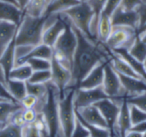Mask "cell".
Here are the masks:
<instances>
[{
    "mask_svg": "<svg viewBox=\"0 0 146 137\" xmlns=\"http://www.w3.org/2000/svg\"><path fill=\"white\" fill-rule=\"evenodd\" d=\"M51 0H29L24 12L35 17L43 16Z\"/></svg>",
    "mask_w": 146,
    "mask_h": 137,
    "instance_id": "cell-28",
    "label": "cell"
},
{
    "mask_svg": "<svg viewBox=\"0 0 146 137\" xmlns=\"http://www.w3.org/2000/svg\"><path fill=\"white\" fill-rule=\"evenodd\" d=\"M53 55H54L53 48L47 45H44V44L41 43V44L36 45V46L33 47V49L30 51V52L26 57H24L21 60H20L19 62H17L15 63V66L24 64V63H26V61L27 59L33 58V57L43 58V59H47V60L51 61V59L53 57Z\"/></svg>",
    "mask_w": 146,
    "mask_h": 137,
    "instance_id": "cell-22",
    "label": "cell"
},
{
    "mask_svg": "<svg viewBox=\"0 0 146 137\" xmlns=\"http://www.w3.org/2000/svg\"><path fill=\"white\" fill-rule=\"evenodd\" d=\"M146 31V23L145 25H143L141 27H139V29H138V34H140L141 33H143V32H145Z\"/></svg>",
    "mask_w": 146,
    "mask_h": 137,
    "instance_id": "cell-53",
    "label": "cell"
},
{
    "mask_svg": "<svg viewBox=\"0 0 146 137\" xmlns=\"http://www.w3.org/2000/svg\"><path fill=\"white\" fill-rule=\"evenodd\" d=\"M139 37L140 38V39H141L142 41H144L145 43H146V31L141 33L140 34H139Z\"/></svg>",
    "mask_w": 146,
    "mask_h": 137,
    "instance_id": "cell-52",
    "label": "cell"
},
{
    "mask_svg": "<svg viewBox=\"0 0 146 137\" xmlns=\"http://www.w3.org/2000/svg\"><path fill=\"white\" fill-rule=\"evenodd\" d=\"M75 89L76 88H68L63 96L59 98L58 100V116L62 137L71 136L77 120L74 103Z\"/></svg>",
    "mask_w": 146,
    "mask_h": 137,
    "instance_id": "cell-5",
    "label": "cell"
},
{
    "mask_svg": "<svg viewBox=\"0 0 146 137\" xmlns=\"http://www.w3.org/2000/svg\"><path fill=\"white\" fill-rule=\"evenodd\" d=\"M121 104L110 98H106L99 100L94 106L99 110L102 116L104 117L108 129L110 130L111 137H119L117 133V119L120 113Z\"/></svg>",
    "mask_w": 146,
    "mask_h": 137,
    "instance_id": "cell-9",
    "label": "cell"
},
{
    "mask_svg": "<svg viewBox=\"0 0 146 137\" xmlns=\"http://www.w3.org/2000/svg\"><path fill=\"white\" fill-rule=\"evenodd\" d=\"M136 11L138 13L139 20V28L146 23V3H142L137 8Z\"/></svg>",
    "mask_w": 146,
    "mask_h": 137,
    "instance_id": "cell-47",
    "label": "cell"
},
{
    "mask_svg": "<svg viewBox=\"0 0 146 137\" xmlns=\"http://www.w3.org/2000/svg\"><path fill=\"white\" fill-rule=\"evenodd\" d=\"M144 65H145V71H146V59H145V61L144 62Z\"/></svg>",
    "mask_w": 146,
    "mask_h": 137,
    "instance_id": "cell-56",
    "label": "cell"
},
{
    "mask_svg": "<svg viewBox=\"0 0 146 137\" xmlns=\"http://www.w3.org/2000/svg\"><path fill=\"white\" fill-rule=\"evenodd\" d=\"M131 130H133V131L139 132L140 134H144L145 132H146V121H144V122H141V123H139L137 124L133 125Z\"/></svg>",
    "mask_w": 146,
    "mask_h": 137,
    "instance_id": "cell-48",
    "label": "cell"
},
{
    "mask_svg": "<svg viewBox=\"0 0 146 137\" xmlns=\"http://www.w3.org/2000/svg\"><path fill=\"white\" fill-rule=\"evenodd\" d=\"M26 63L31 67L33 71L50 70L51 67V61L43 58H29L26 61Z\"/></svg>",
    "mask_w": 146,
    "mask_h": 137,
    "instance_id": "cell-34",
    "label": "cell"
},
{
    "mask_svg": "<svg viewBox=\"0 0 146 137\" xmlns=\"http://www.w3.org/2000/svg\"><path fill=\"white\" fill-rule=\"evenodd\" d=\"M112 51L119 54L124 60H126L129 63V65L133 69V70L141 78H143L145 81H146V71L143 62L138 60L137 58H135L132 55H130V53L128 52V50H126V49H118V50H115V51Z\"/></svg>",
    "mask_w": 146,
    "mask_h": 137,
    "instance_id": "cell-25",
    "label": "cell"
},
{
    "mask_svg": "<svg viewBox=\"0 0 146 137\" xmlns=\"http://www.w3.org/2000/svg\"><path fill=\"white\" fill-rule=\"evenodd\" d=\"M27 86V94H31L35 96L38 100L43 99L47 94V83L45 84H38V83H31L29 82H26Z\"/></svg>",
    "mask_w": 146,
    "mask_h": 137,
    "instance_id": "cell-31",
    "label": "cell"
},
{
    "mask_svg": "<svg viewBox=\"0 0 146 137\" xmlns=\"http://www.w3.org/2000/svg\"><path fill=\"white\" fill-rule=\"evenodd\" d=\"M0 82H3V83H5V84H6V82H7V80H6L5 75H4V73H3V70H2V68H1V66H0Z\"/></svg>",
    "mask_w": 146,
    "mask_h": 137,
    "instance_id": "cell-51",
    "label": "cell"
},
{
    "mask_svg": "<svg viewBox=\"0 0 146 137\" xmlns=\"http://www.w3.org/2000/svg\"><path fill=\"white\" fill-rule=\"evenodd\" d=\"M62 16L66 21V27L53 46V57L71 70L73 58L77 46V36L70 21L64 15Z\"/></svg>",
    "mask_w": 146,
    "mask_h": 137,
    "instance_id": "cell-4",
    "label": "cell"
},
{
    "mask_svg": "<svg viewBox=\"0 0 146 137\" xmlns=\"http://www.w3.org/2000/svg\"><path fill=\"white\" fill-rule=\"evenodd\" d=\"M66 27V21L62 15L58 14L57 19L50 25L44 28L42 35V43L53 48L59 36L62 34Z\"/></svg>",
    "mask_w": 146,
    "mask_h": 137,
    "instance_id": "cell-13",
    "label": "cell"
},
{
    "mask_svg": "<svg viewBox=\"0 0 146 137\" xmlns=\"http://www.w3.org/2000/svg\"><path fill=\"white\" fill-rule=\"evenodd\" d=\"M126 99L129 105H133L146 112V92L135 96L127 97Z\"/></svg>",
    "mask_w": 146,
    "mask_h": 137,
    "instance_id": "cell-36",
    "label": "cell"
},
{
    "mask_svg": "<svg viewBox=\"0 0 146 137\" xmlns=\"http://www.w3.org/2000/svg\"><path fill=\"white\" fill-rule=\"evenodd\" d=\"M15 2H16L17 5L24 11V9H26V7H27V3L29 2V0H15Z\"/></svg>",
    "mask_w": 146,
    "mask_h": 137,
    "instance_id": "cell-50",
    "label": "cell"
},
{
    "mask_svg": "<svg viewBox=\"0 0 146 137\" xmlns=\"http://www.w3.org/2000/svg\"><path fill=\"white\" fill-rule=\"evenodd\" d=\"M21 108L20 103L0 100V130L5 127L9 124L10 117Z\"/></svg>",
    "mask_w": 146,
    "mask_h": 137,
    "instance_id": "cell-23",
    "label": "cell"
},
{
    "mask_svg": "<svg viewBox=\"0 0 146 137\" xmlns=\"http://www.w3.org/2000/svg\"><path fill=\"white\" fill-rule=\"evenodd\" d=\"M102 87L109 98L119 103H121L127 98L119 74L112 67L110 59L106 63L104 67V77Z\"/></svg>",
    "mask_w": 146,
    "mask_h": 137,
    "instance_id": "cell-8",
    "label": "cell"
},
{
    "mask_svg": "<svg viewBox=\"0 0 146 137\" xmlns=\"http://www.w3.org/2000/svg\"><path fill=\"white\" fill-rule=\"evenodd\" d=\"M15 37L0 57V66L5 75L6 80H8L10 71L15 65Z\"/></svg>",
    "mask_w": 146,
    "mask_h": 137,
    "instance_id": "cell-19",
    "label": "cell"
},
{
    "mask_svg": "<svg viewBox=\"0 0 146 137\" xmlns=\"http://www.w3.org/2000/svg\"><path fill=\"white\" fill-rule=\"evenodd\" d=\"M76 110V116L84 122L102 128H108V125L99 110L94 106H89Z\"/></svg>",
    "mask_w": 146,
    "mask_h": 137,
    "instance_id": "cell-14",
    "label": "cell"
},
{
    "mask_svg": "<svg viewBox=\"0 0 146 137\" xmlns=\"http://www.w3.org/2000/svg\"><path fill=\"white\" fill-rule=\"evenodd\" d=\"M128 52L133 57L144 63L146 59V43L142 41L138 36L131 48L128 50Z\"/></svg>",
    "mask_w": 146,
    "mask_h": 137,
    "instance_id": "cell-30",
    "label": "cell"
},
{
    "mask_svg": "<svg viewBox=\"0 0 146 137\" xmlns=\"http://www.w3.org/2000/svg\"><path fill=\"white\" fill-rule=\"evenodd\" d=\"M21 128L9 123L4 128L0 130V137H22Z\"/></svg>",
    "mask_w": 146,
    "mask_h": 137,
    "instance_id": "cell-35",
    "label": "cell"
},
{
    "mask_svg": "<svg viewBox=\"0 0 146 137\" xmlns=\"http://www.w3.org/2000/svg\"><path fill=\"white\" fill-rule=\"evenodd\" d=\"M0 2H6V3H14V4H16L17 5L15 0H0Z\"/></svg>",
    "mask_w": 146,
    "mask_h": 137,
    "instance_id": "cell-54",
    "label": "cell"
},
{
    "mask_svg": "<svg viewBox=\"0 0 146 137\" xmlns=\"http://www.w3.org/2000/svg\"><path fill=\"white\" fill-rule=\"evenodd\" d=\"M141 3V0H121L120 8L125 10H136Z\"/></svg>",
    "mask_w": 146,
    "mask_h": 137,
    "instance_id": "cell-44",
    "label": "cell"
},
{
    "mask_svg": "<svg viewBox=\"0 0 146 137\" xmlns=\"http://www.w3.org/2000/svg\"><path fill=\"white\" fill-rule=\"evenodd\" d=\"M112 28H113V25L111 22L110 16L101 12V14L99 15L98 32H97L98 41L102 44H104L107 41V39H109L110 35L111 33Z\"/></svg>",
    "mask_w": 146,
    "mask_h": 137,
    "instance_id": "cell-24",
    "label": "cell"
},
{
    "mask_svg": "<svg viewBox=\"0 0 146 137\" xmlns=\"http://www.w3.org/2000/svg\"><path fill=\"white\" fill-rule=\"evenodd\" d=\"M22 116L25 124H29L35 122L38 117V113L34 109H23Z\"/></svg>",
    "mask_w": 146,
    "mask_h": 137,
    "instance_id": "cell-43",
    "label": "cell"
},
{
    "mask_svg": "<svg viewBox=\"0 0 146 137\" xmlns=\"http://www.w3.org/2000/svg\"><path fill=\"white\" fill-rule=\"evenodd\" d=\"M73 27L77 36V46L73 58L69 88H77L80 82L93 68L110 59L111 51L104 44L87 38L79 29L74 26Z\"/></svg>",
    "mask_w": 146,
    "mask_h": 137,
    "instance_id": "cell-1",
    "label": "cell"
},
{
    "mask_svg": "<svg viewBox=\"0 0 146 137\" xmlns=\"http://www.w3.org/2000/svg\"><path fill=\"white\" fill-rule=\"evenodd\" d=\"M22 112H23V108L18 110L17 112H15L9 118V123L13 124L15 125L20 126V127H23L26 124L23 120V116H22Z\"/></svg>",
    "mask_w": 146,
    "mask_h": 137,
    "instance_id": "cell-45",
    "label": "cell"
},
{
    "mask_svg": "<svg viewBox=\"0 0 146 137\" xmlns=\"http://www.w3.org/2000/svg\"><path fill=\"white\" fill-rule=\"evenodd\" d=\"M51 80V71L50 70H38L33 71L30 78L27 82L31 83H38V84H45Z\"/></svg>",
    "mask_w": 146,
    "mask_h": 137,
    "instance_id": "cell-32",
    "label": "cell"
},
{
    "mask_svg": "<svg viewBox=\"0 0 146 137\" xmlns=\"http://www.w3.org/2000/svg\"><path fill=\"white\" fill-rule=\"evenodd\" d=\"M47 88L46 95L38 100L34 110L37 113L42 115L46 124L50 137H62L58 116L59 92L51 82H47Z\"/></svg>",
    "mask_w": 146,
    "mask_h": 137,
    "instance_id": "cell-2",
    "label": "cell"
},
{
    "mask_svg": "<svg viewBox=\"0 0 146 137\" xmlns=\"http://www.w3.org/2000/svg\"><path fill=\"white\" fill-rule=\"evenodd\" d=\"M17 27L13 23L0 21V57L15 37Z\"/></svg>",
    "mask_w": 146,
    "mask_h": 137,
    "instance_id": "cell-21",
    "label": "cell"
},
{
    "mask_svg": "<svg viewBox=\"0 0 146 137\" xmlns=\"http://www.w3.org/2000/svg\"><path fill=\"white\" fill-rule=\"evenodd\" d=\"M86 3L90 5L92 9L94 11L95 15L99 16L104 8L106 0H88Z\"/></svg>",
    "mask_w": 146,
    "mask_h": 137,
    "instance_id": "cell-42",
    "label": "cell"
},
{
    "mask_svg": "<svg viewBox=\"0 0 146 137\" xmlns=\"http://www.w3.org/2000/svg\"><path fill=\"white\" fill-rule=\"evenodd\" d=\"M109 98L104 93L103 87H98L91 89L76 88L74 92V103L75 109L83 108L92 106L101 100Z\"/></svg>",
    "mask_w": 146,
    "mask_h": 137,
    "instance_id": "cell-11",
    "label": "cell"
},
{
    "mask_svg": "<svg viewBox=\"0 0 146 137\" xmlns=\"http://www.w3.org/2000/svg\"><path fill=\"white\" fill-rule=\"evenodd\" d=\"M142 1V3H146V0H141Z\"/></svg>",
    "mask_w": 146,
    "mask_h": 137,
    "instance_id": "cell-58",
    "label": "cell"
},
{
    "mask_svg": "<svg viewBox=\"0 0 146 137\" xmlns=\"http://www.w3.org/2000/svg\"><path fill=\"white\" fill-rule=\"evenodd\" d=\"M78 3H80L78 0H51L44 15L51 14H61L67 9L77 5Z\"/></svg>",
    "mask_w": 146,
    "mask_h": 137,
    "instance_id": "cell-26",
    "label": "cell"
},
{
    "mask_svg": "<svg viewBox=\"0 0 146 137\" xmlns=\"http://www.w3.org/2000/svg\"><path fill=\"white\" fill-rule=\"evenodd\" d=\"M21 135L22 137H41L40 131L34 123L25 124L21 128Z\"/></svg>",
    "mask_w": 146,
    "mask_h": 137,
    "instance_id": "cell-38",
    "label": "cell"
},
{
    "mask_svg": "<svg viewBox=\"0 0 146 137\" xmlns=\"http://www.w3.org/2000/svg\"><path fill=\"white\" fill-rule=\"evenodd\" d=\"M143 137H146V132H145V133L143 134Z\"/></svg>",
    "mask_w": 146,
    "mask_h": 137,
    "instance_id": "cell-57",
    "label": "cell"
},
{
    "mask_svg": "<svg viewBox=\"0 0 146 137\" xmlns=\"http://www.w3.org/2000/svg\"><path fill=\"white\" fill-rule=\"evenodd\" d=\"M0 100H8V101H12V102H15V103H19L17 102L13 96L10 94V93L8 90L7 85L2 82H0Z\"/></svg>",
    "mask_w": 146,
    "mask_h": 137,
    "instance_id": "cell-46",
    "label": "cell"
},
{
    "mask_svg": "<svg viewBox=\"0 0 146 137\" xmlns=\"http://www.w3.org/2000/svg\"><path fill=\"white\" fill-rule=\"evenodd\" d=\"M123 137H143V134H140L139 132H136L131 130L128 132H127Z\"/></svg>",
    "mask_w": 146,
    "mask_h": 137,
    "instance_id": "cell-49",
    "label": "cell"
},
{
    "mask_svg": "<svg viewBox=\"0 0 146 137\" xmlns=\"http://www.w3.org/2000/svg\"></svg>",
    "mask_w": 146,
    "mask_h": 137,
    "instance_id": "cell-59",
    "label": "cell"
},
{
    "mask_svg": "<svg viewBox=\"0 0 146 137\" xmlns=\"http://www.w3.org/2000/svg\"><path fill=\"white\" fill-rule=\"evenodd\" d=\"M133 127L131 116H130V106L127 101V99H124L121 104L120 113L117 119V133L119 137H123L127 132L131 130Z\"/></svg>",
    "mask_w": 146,
    "mask_h": 137,
    "instance_id": "cell-18",
    "label": "cell"
},
{
    "mask_svg": "<svg viewBox=\"0 0 146 137\" xmlns=\"http://www.w3.org/2000/svg\"><path fill=\"white\" fill-rule=\"evenodd\" d=\"M77 118L87 129V130L89 131V136L90 137H111L110 130L108 128H102V127H98V126H94V125H92V124H89L84 122L83 120H81L78 117H77Z\"/></svg>",
    "mask_w": 146,
    "mask_h": 137,
    "instance_id": "cell-33",
    "label": "cell"
},
{
    "mask_svg": "<svg viewBox=\"0 0 146 137\" xmlns=\"http://www.w3.org/2000/svg\"><path fill=\"white\" fill-rule=\"evenodd\" d=\"M108 61L103 62L93 68L86 77L80 82L77 88L82 89H91L101 87L103 85L104 77V67Z\"/></svg>",
    "mask_w": 146,
    "mask_h": 137,
    "instance_id": "cell-15",
    "label": "cell"
},
{
    "mask_svg": "<svg viewBox=\"0 0 146 137\" xmlns=\"http://www.w3.org/2000/svg\"><path fill=\"white\" fill-rule=\"evenodd\" d=\"M61 14L64 15L70 23L87 38L94 40L91 36L90 26L95 13L87 3H80Z\"/></svg>",
    "mask_w": 146,
    "mask_h": 137,
    "instance_id": "cell-6",
    "label": "cell"
},
{
    "mask_svg": "<svg viewBox=\"0 0 146 137\" xmlns=\"http://www.w3.org/2000/svg\"><path fill=\"white\" fill-rule=\"evenodd\" d=\"M78 1H79L80 3H86L88 0H78Z\"/></svg>",
    "mask_w": 146,
    "mask_h": 137,
    "instance_id": "cell-55",
    "label": "cell"
},
{
    "mask_svg": "<svg viewBox=\"0 0 146 137\" xmlns=\"http://www.w3.org/2000/svg\"><path fill=\"white\" fill-rule=\"evenodd\" d=\"M121 2V0H106L104 8L102 12L111 17L113 13L120 7Z\"/></svg>",
    "mask_w": 146,
    "mask_h": 137,
    "instance_id": "cell-40",
    "label": "cell"
},
{
    "mask_svg": "<svg viewBox=\"0 0 146 137\" xmlns=\"http://www.w3.org/2000/svg\"><path fill=\"white\" fill-rule=\"evenodd\" d=\"M110 18L113 26L129 27L137 30L139 29V20L136 10H125L119 7Z\"/></svg>",
    "mask_w": 146,
    "mask_h": 137,
    "instance_id": "cell-12",
    "label": "cell"
},
{
    "mask_svg": "<svg viewBox=\"0 0 146 137\" xmlns=\"http://www.w3.org/2000/svg\"><path fill=\"white\" fill-rule=\"evenodd\" d=\"M110 63L114 70L119 74L126 76H131L134 78H141L134 70L129 65V63L124 60L119 54L114 52L111 51V58H110ZM143 79V78H141ZM144 80V79H143Z\"/></svg>",
    "mask_w": 146,
    "mask_h": 137,
    "instance_id": "cell-20",
    "label": "cell"
},
{
    "mask_svg": "<svg viewBox=\"0 0 146 137\" xmlns=\"http://www.w3.org/2000/svg\"><path fill=\"white\" fill-rule=\"evenodd\" d=\"M45 15L35 17L24 12L15 34L16 45L36 46L42 43Z\"/></svg>",
    "mask_w": 146,
    "mask_h": 137,
    "instance_id": "cell-3",
    "label": "cell"
},
{
    "mask_svg": "<svg viewBox=\"0 0 146 137\" xmlns=\"http://www.w3.org/2000/svg\"><path fill=\"white\" fill-rule=\"evenodd\" d=\"M6 85H7L8 90L10 93V94L19 103L27 94L26 82L8 79Z\"/></svg>",
    "mask_w": 146,
    "mask_h": 137,
    "instance_id": "cell-27",
    "label": "cell"
},
{
    "mask_svg": "<svg viewBox=\"0 0 146 137\" xmlns=\"http://www.w3.org/2000/svg\"><path fill=\"white\" fill-rule=\"evenodd\" d=\"M38 102V99L31 94H27L20 102L23 109H34Z\"/></svg>",
    "mask_w": 146,
    "mask_h": 137,
    "instance_id": "cell-41",
    "label": "cell"
},
{
    "mask_svg": "<svg viewBox=\"0 0 146 137\" xmlns=\"http://www.w3.org/2000/svg\"><path fill=\"white\" fill-rule=\"evenodd\" d=\"M23 15L24 11L16 4L0 2V21L19 26Z\"/></svg>",
    "mask_w": 146,
    "mask_h": 137,
    "instance_id": "cell-16",
    "label": "cell"
},
{
    "mask_svg": "<svg viewBox=\"0 0 146 137\" xmlns=\"http://www.w3.org/2000/svg\"><path fill=\"white\" fill-rule=\"evenodd\" d=\"M33 73V70L27 63L15 66L9 75L8 79L27 82Z\"/></svg>",
    "mask_w": 146,
    "mask_h": 137,
    "instance_id": "cell-29",
    "label": "cell"
},
{
    "mask_svg": "<svg viewBox=\"0 0 146 137\" xmlns=\"http://www.w3.org/2000/svg\"><path fill=\"white\" fill-rule=\"evenodd\" d=\"M70 137H89V131L78 118Z\"/></svg>",
    "mask_w": 146,
    "mask_h": 137,
    "instance_id": "cell-39",
    "label": "cell"
},
{
    "mask_svg": "<svg viewBox=\"0 0 146 137\" xmlns=\"http://www.w3.org/2000/svg\"><path fill=\"white\" fill-rule=\"evenodd\" d=\"M138 36L137 29L129 27L113 26L111 33L104 45L110 51L118 49L129 50Z\"/></svg>",
    "mask_w": 146,
    "mask_h": 137,
    "instance_id": "cell-7",
    "label": "cell"
},
{
    "mask_svg": "<svg viewBox=\"0 0 146 137\" xmlns=\"http://www.w3.org/2000/svg\"><path fill=\"white\" fill-rule=\"evenodd\" d=\"M127 97H132L146 92V81L141 78H134L119 75Z\"/></svg>",
    "mask_w": 146,
    "mask_h": 137,
    "instance_id": "cell-17",
    "label": "cell"
},
{
    "mask_svg": "<svg viewBox=\"0 0 146 137\" xmlns=\"http://www.w3.org/2000/svg\"><path fill=\"white\" fill-rule=\"evenodd\" d=\"M129 106H130V116H131V120H132L133 125L146 121L145 112L140 110L139 108H138L133 105H129Z\"/></svg>",
    "mask_w": 146,
    "mask_h": 137,
    "instance_id": "cell-37",
    "label": "cell"
},
{
    "mask_svg": "<svg viewBox=\"0 0 146 137\" xmlns=\"http://www.w3.org/2000/svg\"><path fill=\"white\" fill-rule=\"evenodd\" d=\"M50 71H51L50 82L57 88L59 92V98H62L65 91L68 88H69L71 80H72L71 70L64 67L58 61H56L54 57H52Z\"/></svg>",
    "mask_w": 146,
    "mask_h": 137,
    "instance_id": "cell-10",
    "label": "cell"
},
{
    "mask_svg": "<svg viewBox=\"0 0 146 137\" xmlns=\"http://www.w3.org/2000/svg\"><path fill=\"white\" fill-rule=\"evenodd\" d=\"M89 137H90V136H89Z\"/></svg>",
    "mask_w": 146,
    "mask_h": 137,
    "instance_id": "cell-60",
    "label": "cell"
}]
</instances>
